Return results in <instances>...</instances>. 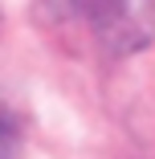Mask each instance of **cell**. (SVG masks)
<instances>
[{
	"label": "cell",
	"instance_id": "6da1fadb",
	"mask_svg": "<svg viewBox=\"0 0 155 159\" xmlns=\"http://www.w3.org/2000/svg\"><path fill=\"white\" fill-rule=\"evenodd\" d=\"M57 29H86L102 53L127 57L155 41V0H37Z\"/></svg>",
	"mask_w": 155,
	"mask_h": 159
},
{
	"label": "cell",
	"instance_id": "7a4b0ae2",
	"mask_svg": "<svg viewBox=\"0 0 155 159\" xmlns=\"http://www.w3.org/2000/svg\"><path fill=\"white\" fill-rule=\"evenodd\" d=\"M0 159H21V139L8 122H0Z\"/></svg>",
	"mask_w": 155,
	"mask_h": 159
}]
</instances>
